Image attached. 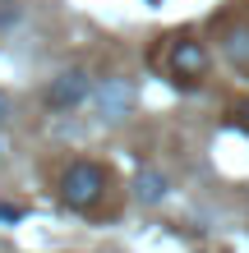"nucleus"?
Returning a JSON list of instances; mask_svg holds the SVG:
<instances>
[{"instance_id":"nucleus-1","label":"nucleus","mask_w":249,"mask_h":253,"mask_svg":"<svg viewBox=\"0 0 249 253\" xmlns=\"http://www.w3.org/2000/svg\"><path fill=\"white\" fill-rule=\"evenodd\" d=\"M115 189V170L101 166V161H69V166L60 170V203L74 207V212H101V203H106V193Z\"/></svg>"},{"instance_id":"nucleus-2","label":"nucleus","mask_w":249,"mask_h":253,"mask_svg":"<svg viewBox=\"0 0 249 253\" xmlns=\"http://www.w3.org/2000/svg\"><path fill=\"white\" fill-rule=\"evenodd\" d=\"M166 69H171V79L175 83H203L208 79V51H203V42H194V37H171V60H166Z\"/></svg>"},{"instance_id":"nucleus-3","label":"nucleus","mask_w":249,"mask_h":253,"mask_svg":"<svg viewBox=\"0 0 249 253\" xmlns=\"http://www.w3.org/2000/svg\"><path fill=\"white\" fill-rule=\"evenodd\" d=\"M88 87H93L88 69H65V74H55L51 87H47V106L51 111H69V106H79L88 97Z\"/></svg>"},{"instance_id":"nucleus-4","label":"nucleus","mask_w":249,"mask_h":253,"mask_svg":"<svg viewBox=\"0 0 249 253\" xmlns=\"http://www.w3.org/2000/svg\"><path fill=\"white\" fill-rule=\"evenodd\" d=\"M222 55H226L240 74H249V19L222 23Z\"/></svg>"},{"instance_id":"nucleus-5","label":"nucleus","mask_w":249,"mask_h":253,"mask_svg":"<svg viewBox=\"0 0 249 253\" xmlns=\"http://www.w3.org/2000/svg\"><path fill=\"white\" fill-rule=\"evenodd\" d=\"M129 83L125 79H106V87H101V115H106V120H125L129 115Z\"/></svg>"},{"instance_id":"nucleus-6","label":"nucleus","mask_w":249,"mask_h":253,"mask_svg":"<svg viewBox=\"0 0 249 253\" xmlns=\"http://www.w3.org/2000/svg\"><path fill=\"white\" fill-rule=\"evenodd\" d=\"M139 198L143 203H162L166 198V180L157 170H139Z\"/></svg>"},{"instance_id":"nucleus-7","label":"nucleus","mask_w":249,"mask_h":253,"mask_svg":"<svg viewBox=\"0 0 249 253\" xmlns=\"http://www.w3.org/2000/svg\"><path fill=\"white\" fill-rule=\"evenodd\" d=\"M231 125L249 129V101H236V106H231Z\"/></svg>"},{"instance_id":"nucleus-8","label":"nucleus","mask_w":249,"mask_h":253,"mask_svg":"<svg viewBox=\"0 0 249 253\" xmlns=\"http://www.w3.org/2000/svg\"><path fill=\"white\" fill-rule=\"evenodd\" d=\"M5 111H9V101H5V92H0V120H5Z\"/></svg>"}]
</instances>
